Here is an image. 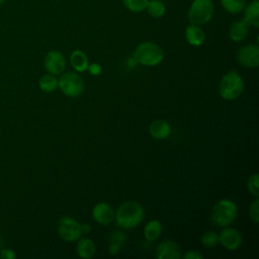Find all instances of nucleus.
<instances>
[{"label":"nucleus","mask_w":259,"mask_h":259,"mask_svg":"<svg viewBox=\"0 0 259 259\" xmlns=\"http://www.w3.org/2000/svg\"><path fill=\"white\" fill-rule=\"evenodd\" d=\"M144 218V208L137 201L121 203L114 213L116 224L123 229H134L141 224Z\"/></svg>","instance_id":"1"},{"label":"nucleus","mask_w":259,"mask_h":259,"mask_svg":"<svg viewBox=\"0 0 259 259\" xmlns=\"http://www.w3.org/2000/svg\"><path fill=\"white\" fill-rule=\"evenodd\" d=\"M132 58L136 63L145 66H156L162 62L164 53L159 45L153 41H144L136 47Z\"/></svg>","instance_id":"2"},{"label":"nucleus","mask_w":259,"mask_h":259,"mask_svg":"<svg viewBox=\"0 0 259 259\" xmlns=\"http://www.w3.org/2000/svg\"><path fill=\"white\" fill-rule=\"evenodd\" d=\"M244 90V81L236 70L225 74L219 84V92L226 100L237 99Z\"/></svg>","instance_id":"3"},{"label":"nucleus","mask_w":259,"mask_h":259,"mask_svg":"<svg viewBox=\"0 0 259 259\" xmlns=\"http://www.w3.org/2000/svg\"><path fill=\"white\" fill-rule=\"evenodd\" d=\"M238 208L235 202L230 199L217 201L211 209V221L219 227L230 226L237 218Z\"/></svg>","instance_id":"4"},{"label":"nucleus","mask_w":259,"mask_h":259,"mask_svg":"<svg viewBox=\"0 0 259 259\" xmlns=\"http://www.w3.org/2000/svg\"><path fill=\"white\" fill-rule=\"evenodd\" d=\"M213 14V3L211 0H193L187 17L191 24L201 25L207 23Z\"/></svg>","instance_id":"5"},{"label":"nucleus","mask_w":259,"mask_h":259,"mask_svg":"<svg viewBox=\"0 0 259 259\" xmlns=\"http://www.w3.org/2000/svg\"><path fill=\"white\" fill-rule=\"evenodd\" d=\"M58 87L61 91L70 97H77L84 90V82L77 73L66 72L58 79Z\"/></svg>","instance_id":"6"},{"label":"nucleus","mask_w":259,"mask_h":259,"mask_svg":"<svg viewBox=\"0 0 259 259\" xmlns=\"http://www.w3.org/2000/svg\"><path fill=\"white\" fill-rule=\"evenodd\" d=\"M60 237L68 242L78 240L81 235V225L71 217H64L61 219L58 227Z\"/></svg>","instance_id":"7"},{"label":"nucleus","mask_w":259,"mask_h":259,"mask_svg":"<svg viewBox=\"0 0 259 259\" xmlns=\"http://www.w3.org/2000/svg\"><path fill=\"white\" fill-rule=\"evenodd\" d=\"M238 62L247 68H256L259 65V47L249 44L241 48L237 53Z\"/></svg>","instance_id":"8"},{"label":"nucleus","mask_w":259,"mask_h":259,"mask_svg":"<svg viewBox=\"0 0 259 259\" xmlns=\"http://www.w3.org/2000/svg\"><path fill=\"white\" fill-rule=\"evenodd\" d=\"M44 64L48 73L60 75L65 71L66 59L62 53L58 51H51L46 55Z\"/></svg>","instance_id":"9"},{"label":"nucleus","mask_w":259,"mask_h":259,"mask_svg":"<svg viewBox=\"0 0 259 259\" xmlns=\"http://www.w3.org/2000/svg\"><path fill=\"white\" fill-rule=\"evenodd\" d=\"M219 240L225 248L229 250H236L242 244V235L238 230L227 226L219 234Z\"/></svg>","instance_id":"10"},{"label":"nucleus","mask_w":259,"mask_h":259,"mask_svg":"<svg viewBox=\"0 0 259 259\" xmlns=\"http://www.w3.org/2000/svg\"><path fill=\"white\" fill-rule=\"evenodd\" d=\"M155 256L157 259H179L181 257V249L176 242L166 240L157 246Z\"/></svg>","instance_id":"11"},{"label":"nucleus","mask_w":259,"mask_h":259,"mask_svg":"<svg viewBox=\"0 0 259 259\" xmlns=\"http://www.w3.org/2000/svg\"><path fill=\"white\" fill-rule=\"evenodd\" d=\"M92 215L95 222H97L98 224L108 225L114 219V211L108 203L99 202L93 207Z\"/></svg>","instance_id":"12"},{"label":"nucleus","mask_w":259,"mask_h":259,"mask_svg":"<svg viewBox=\"0 0 259 259\" xmlns=\"http://www.w3.org/2000/svg\"><path fill=\"white\" fill-rule=\"evenodd\" d=\"M149 132L153 138L157 140H164L170 135L171 127L166 120L157 119L150 124Z\"/></svg>","instance_id":"13"},{"label":"nucleus","mask_w":259,"mask_h":259,"mask_svg":"<svg viewBox=\"0 0 259 259\" xmlns=\"http://www.w3.org/2000/svg\"><path fill=\"white\" fill-rule=\"evenodd\" d=\"M185 37L189 45L198 47L203 44L205 39L204 31L199 27V25L190 24L185 29Z\"/></svg>","instance_id":"14"},{"label":"nucleus","mask_w":259,"mask_h":259,"mask_svg":"<svg viewBox=\"0 0 259 259\" xmlns=\"http://www.w3.org/2000/svg\"><path fill=\"white\" fill-rule=\"evenodd\" d=\"M76 246V252L81 258H91L96 252V247L94 242L89 238H79Z\"/></svg>","instance_id":"15"},{"label":"nucleus","mask_w":259,"mask_h":259,"mask_svg":"<svg viewBox=\"0 0 259 259\" xmlns=\"http://www.w3.org/2000/svg\"><path fill=\"white\" fill-rule=\"evenodd\" d=\"M245 14H244V21L248 25H252L254 27L259 26V1L254 0L252 1L247 7L245 6Z\"/></svg>","instance_id":"16"},{"label":"nucleus","mask_w":259,"mask_h":259,"mask_svg":"<svg viewBox=\"0 0 259 259\" xmlns=\"http://www.w3.org/2000/svg\"><path fill=\"white\" fill-rule=\"evenodd\" d=\"M248 26L249 25L244 20L233 22L229 30V35L231 39L234 41L243 40L248 34Z\"/></svg>","instance_id":"17"},{"label":"nucleus","mask_w":259,"mask_h":259,"mask_svg":"<svg viewBox=\"0 0 259 259\" xmlns=\"http://www.w3.org/2000/svg\"><path fill=\"white\" fill-rule=\"evenodd\" d=\"M70 62L72 67L78 72H84L88 68V58L84 52L80 50L74 51L70 56Z\"/></svg>","instance_id":"18"},{"label":"nucleus","mask_w":259,"mask_h":259,"mask_svg":"<svg viewBox=\"0 0 259 259\" xmlns=\"http://www.w3.org/2000/svg\"><path fill=\"white\" fill-rule=\"evenodd\" d=\"M162 234V225L159 221L157 220H153V221H150L145 229H144V235H145V238L147 241L149 242H152V241H155L157 240Z\"/></svg>","instance_id":"19"},{"label":"nucleus","mask_w":259,"mask_h":259,"mask_svg":"<svg viewBox=\"0 0 259 259\" xmlns=\"http://www.w3.org/2000/svg\"><path fill=\"white\" fill-rule=\"evenodd\" d=\"M38 86L44 92H54L58 88V79L53 74H46L38 80Z\"/></svg>","instance_id":"20"},{"label":"nucleus","mask_w":259,"mask_h":259,"mask_svg":"<svg viewBox=\"0 0 259 259\" xmlns=\"http://www.w3.org/2000/svg\"><path fill=\"white\" fill-rule=\"evenodd\" d=\"M146 9H147L148 13L154 18L163 16L166 11L165 4L161 0H148Z\"/></svg>","instance_id":"21"},{"label":"nucleus","mask_w":259,"mask_h":259,"mask_svg":"<svg viewBox=\"0 0 259 259\" xmlns=\"http://www.w3.org/2000/svg\"><path fill=\"white\" fill-rule=\"evenodd\" d=\"M224 9L232 14L241 12L246 6V0H221Z\"/></svg>","instance_id":"22"},{"label":"nucleus","mask_w":259,"mask_h":259,"mask_svg":"<svg viewBox=\"0 0 259 259\" xmlns=\"http://www.w3.org/2000/svg\"><path fill=\"white\" fill-rule=\"evenodd\" d=\"M201 243L203 246L207 247V248H213L215 247L219 243H220V240H219V234L215 233V232H212V231H208V232H205L202 236H201Z\"/></svg>","instance_id":"23"},{"label":"nucleus","mask_w":259,"mask_h":259,"mask_svg":"<svg viewBox=\"0 0 259 259\" xmlns=\"http://www.w3.org/2000/svg\"><path fill=\"white\" fill-rule=\"evenodd\" d=\"M124 6L133 12H141L146 9L148 0H122Z\"/></svg>","instance_id":"24"},{"label":"nucleus","mask_w":259,"mask_h":259,"mask_svg":"<svg viewBox=\"0 0 259 259\" xmlns=\"http://www.w3.org/2000/svg\"><path fill=\"white\" fill-rule=\"evenodd\" d=\"M247 187L249 192L257 197L259 195V176L257 173L251 175L247 181Z\"/></svg>","instance_id":"25"},{"label":"nucleus","mask_w":259,"mask_h":259,"mask_svg":"<svg viewBox=\"0 0 259 259\" xmlns=\"http://www.w3.org/2000/svg\"><path fill=\"white\" fill-rule=\"evenodd\" d=\"M249 215L251 218V220L255 223L258 224L259 222V200L255 199L249 207Z\"/></svg>","instance_id":"26"},{"label":"nucleus","mask_w":259,"mask_h":259,"mask_svg":"<svg viewBox=\"0 0 259 259\" xmlns=\"http://www.w3.org/2000/svg\"><path fill=\"white\" fill-rule=\"evenodd\" d=\"M16 257V254L12 249L9 248H3L0 251V258L1 259H14Z\"/></svg>","instance_id":"27"},{"label":"nucleus","mask_w":259,"mask_h":259,"mask_svg":"<svg viewBox=\"0 0 259 259\" xmlns=\"http://www.w3.org/2000/svg\"><path fill=\"white\" fill-rule=\"evenodd\" d=\"M111 240H112V243H115L117 244L119 247L122 243H124L125 241V236L123 233H120V232H114L112 234V237H111Z\"/></svg>","instance_id":"28"},{"label":"nucleus","mask_w":259,"mask_h":259,"mask_svg":"<svg viewBox=\"0 0 259 259\" xmlns=\"http://www.w3.org/2000/svg\"><path fill=\"white\" fill-rule=\"evenodd\" d=\"M87 69H88L89 73H90L91 75H94V76L99 75V74L101 73V71H102L101 66H100L99 64H96V63H92V64L88 65V68H87Z\"/></svg>","instance_id":"29"},{"label":"nucleus","mask_w":259,"mask_h":259,"mask_svg":"<svg viewBox=\"0 0 259 259\" xmlns=\"http://www.w3.org/2000/svg\"><path fill=\"white\" fill-rule=\"evenodd\" d=\"M183 258H184V259H202L203 256H202V254H200L198 251L190 250V251H188L187 253H185V254L183 255Z\"/></svg>","instance_id":"30"},{"label":"nucleus","mask_w":259,"mask_h":259,"mask_svg":"<svg viewBox=\"0 0 259 259\" xmlns=\"http://www.w3.org/2000/svg\"><path fill=\"white\" fill-rule=\"evenodd\" d=\"M108 251H109V254H111V255H116V254L118 253V251H119V246H118L117 244L111 242Z\"/></svg>","instance_id":"31"},{"label":"nucleus","mask_w":259,"mask_h":259,"mask_svg":"<svg viewBox=\"0 0 259 259\" xmlns=\"http://www.w3.org/2000/svg\"><path fill=\"white\" fill-rule=\"evenodd\" d=\"M90 230H91L90 225H88V224H83V225H81V231H82V234H87V233H89V232H90Z\"/></svg>","instance_id":"32"},{"label":"nucleus","mask_w":259,"mask_h":259,"mask_svg":"<svg viewBox=\"0 0 259 259\" xmlns=\"http://www.w3.org/2000/svg\"><path fill=\"white\" fill-rule=\"evenodd\" d=\"M5 1H6V0H0V6H1V5H3V4L5 3Z\"/></svg>","instance_id":"33"}]
</instances>
